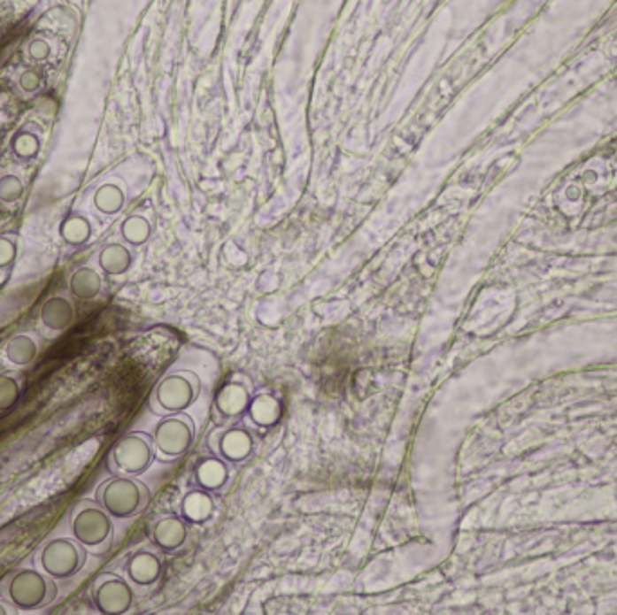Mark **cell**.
<instances>
[{"mask_svg": "<svg viewBox=\"0 0 617 615\" xmlns=\"http://www.w3.org/2000/svg\"><path fill=\"white\" fill-rule=\"evenodd\" d=\"M58 594L53 578L36 569H19L0 581V596L19 611H36L50 606Z\"/></svg>", "mask_w": 617, "mask_h": 615, "instance_id": "obj_1", "label": "cell"}, {"mask_svg": "<svg viewBox=\"0 0 617 615\" xmlns=\"http://www.w3.org/2000/svg\"><path fill=\"white\" fill-rule=\"evenodd\" d=\"M112 516L96 502L83 500L71 514V536L92 554H104L114 538Z\"/></svg>", "mask_w": 617, "mask_h": 615, "instance_id": "obj_2", "label": "cell"}, {"mask_svg": "<svg viewBox=\"0 0 617 615\" xmlns=\"http://www.w3.org/2000/svg\"><path fill=\"white\" fill-rule=\"evenodd\" d=\"M201 390V377L194 370H174L161 377L149 399V406L161 417L182 413L197 403Z\"/></svg>", "mask_w": 617, "mask_h": 615, "instance_id": "obj_3", "label": "cell"}, {"mask_svg": "<svg viewBox=\"0 0 617 615\" xmlns=\"http://www.w3.org/2000/svg\"><path fill=\"white\" fill-rule=\"evenodd\" d=\"M96 502L114 519H128L149 507L150 489L135 477L114 475L96 489Z\"/></svg>", "mask_w": 617, "mask_h": 615, "instance_id": "obj_4", "label": "cell"}, {"mask_svg": "<svg viewBox=\"0 0 617 615\" xmlns=\"http://www.w3.org/2000/svg\"><path fill=\"white\" fill-rule=\"evenodd\" d=\"M152 435L145 432H130L123 435L109 453V467L114 475L139 477L150 469L156 460Z\"/></svg>", "mask_w": 617, "mask_h": 615, "instance_id": "obj_5", "label": "cell"}, {"mask_svg": "<svg viewBox=\"0 0 617 615\" xmlns=\"http://www.w3.org/2000/svg\"><path fill=\"white\" fill-rule=\"evenodd\" d=\"M85 559L87 550L74 538H53L36 552L38 569L55 581L76 576L83 569Z\"/></svg>", "mask_w": 617, "mask_h": 615, "instance_id": "obj_6", "label": "cell"}, {"mask_svg": "<svg viewBox=\"0 0 617 615\" xmlns=\"http://www.w3.org/2000/svg\"><path fill=\"white\" fill-rule=\"evenodd\" d=\"M156 451L165 460H174L189 451L196 442V422L194 419L182 413L163 415L150 434Z\"/></svg>", "mask_w": 617, "mask_h": 615, "instance_id": "obj_7", "label": "cell"}, {"mask_svg": "<svg viewBox=\"0 0 617 615\" xmlns=\"http://www.w3.org/2000/svg\"><path fill=\"white\" fill-rule=\"evenodd\" d=\"M253 381L244 373H233L226 383L220 385L213 397L212 417L217 424H228L243 419L248 413L253 397Z\"/></svg>", "mask_w": 617, "mask_h": 615, "instance_id": "obj_8", "label": "cell"}, {"mask_svg": "<svg viewBox=\"0 0 617 615\" xmlns=\"http://www.w3.org/2000/svg\"><path fill=\"white\" fill-rule=\"evenodd\" d=\"M90 599L96 611L104 615H123L132 610L135 590L127 578L114 573H104L94 580Z\"/></svg>", "mask_w": 617, "mask_h": 615, "instance_id": "obj_9", "label": "cell"}, {"mask_svg": "<svg viewBox=\"0 0 617 615\" xmlns=\"http://www.w3.org/2000/svg\"><path fill=\"white\" fill-rule=\"evenodd\" d=\"M208 448L229 465H243L255 453V437L243 426H219L208 437Z\"/></svg>", "mask_w": 617, "mask_h": 615, "instance_id": "obj_10", "label": "cell"}, {"mask_svg": "<svg viewBox=\"0 0 617 615\" xmlns=\"http://www.w3.org/2000/svg\"><path fill=\"white\" fill-rule=\"evenodd\" d=\"M189 524L181 514H163L149 527V536L156 549L165 554H179L192 545Z\"/></svg>", "mask_w": 617, "mask_h": 615, "instance_id": "obj_11", "label": "cell"}, {"mask_svg": "<svg viewBox=\"0 0 617 615\" xmlns=\"http://www.w3.org/2000/svg\"><path fill=\"white\" fill-rule=\"evenodd\" d=\"M165 573V563L158 550L141 547L134 550L125 565L127 580L132 583L134 588L149 590L156 587Z\"/></svg>", "mask_w": 617, "mask_h": 615, "instance_id": "obj_12", "label": "cell"}, {"mask_svg": "<svg viewBox=\"0 0 617 615\" xmlns=\"http://www.w3.org/2000/svg\"><path fill=\"white\" fill-rule=\"evenodd\" d=\"M215 498L210 491L203 488H196L188 491L179 505V514L186 519L189 526H203L213 518L215 514Z\"/></svg>", "mask_w": 617, "mask_h": 615, "instance_id": "obj_13", "label": "cell"}, {"mask_svg": "<svg viewBox=\"0 0 617 615\" xmlns=\"http://www.w3.org/2000/svg\"><path fill=\"white\" fill-rule=\"evenodd\" d=\"M229 475H231L229 464L217 455L199 460V464L194 469V477H196L197 486L210 491V493H217V491L226 489V486L229 484V479H231Z\"/></svg>", "mask_w": 617, "mask_h": 615, "instance_id": "obj_14", "label": "cell"}, {"mask_svg": "<svg viewBox=\"0 0 617 615\" xmlns=\"http://www.w3.org/2000/svg\"><path fill=\"white\" fill-rule=\"evenodd\" d=\"M282 411L283 408L276 396L269 392H258V394H253L246 417L253 422V426H257V428L267 430L280 422Z\"/></svg>", "mask_w": 617, "mask_h": 615, "instance_id": "obj_15", "label": "cell"}, {"mask_svg": "<svg viewBox=\"0 0 617 615\" xmlns=\"http://www.w3.org/2000/svg\"><path fill=\"white\" fill-rule=\"evenodd\" d=\"M40 321L51 333H64L74 321V307L66 296H53L42 305Z\"/></svg>", "mask_w": 617, "mask_h": 615, "instance_id": "obj_16", "label": "cell"}, {"mask_svg": "<svg viewBox=\"0 0 617 615\" xmlns=\"http://www.w3.org/2000/svg\"><path fill=\"white\" fill-rule=\"evenodd\" d=\"M102 276L92 267H80L73 273L69 289L80 300H94L102 293Z\"/></svg>", "mask_w": 617, "mask_h": 615, "instance_id": "obj_17", "label": "cell"}, {"mask_svg": "<svg viewBox=\"0 0 617 615\" xmlns=\"http://www.w3.org/2000/svg\"><path fill=\"white\" fill-rule=\"evenodd\" d=\"M38 343L35 342L33 336L29 334H19V336H13L8 345H6V359L13 365V366H19V368H24V366H29L36 361L38 357Z\"/></svg>", "mask_w": 617, "mask_h": 615, "instance_id": "obj_18", "label": "cell"}, {"mask_svg": "<svg viewBox=\"0 0 617 615\" xmlns=\"http://www.w3.org/2000/svg\"><path fill=\"white\" fill-rule=\"evenodd\" d=\"M98 262H100V267L107 274L120 276V274L128 271V267L132 264V255L128 253L127 248H123L120 244H111V246L102 250Z\"/></svg>", "mask_w": 617, "mask_h": 615, "instance_id": "obj_19", "label": "cell"}, {"mask_svg": "<svg viewBox=\"0 0 617 615\" xmlns=\"http://www.w3.org/2000/svg\"><path fill=\"white\" fill-rule=\"evenodd\" d=\"M90 224L87 219L73 215L67 217L62 226H60V234L62 239L69 244V246H81L90 239Z\"/></svg>", "mask_w": 617, "mask_h": 615, "instance_id": "obj_20", "label": "cell"}, {"mask_svg": "<svg viewBox=\"0 0 617 615\" xmlns=\"http://www.w3.org/2000/svg\"><path fill=\"white\" fill-rule=\"evenodd\" d=\"M22 396V383L15 373H0V413L13 410Z\"/></svg>", "mask_w": 617, "mask_h": 615, "instance_id": "obj_21", "label": "cell"}, {"mask_svg": "<svg viewBox=\"0 0 617 615\" xmlns=\"http://www.w3.org/2000/svg\"><path fill=\"white\" fill-rule=\"evenodd\" d=\"M94 204H96V208L102 213H107V215L118 213L123 206V194L116 186L105 184L96 192V196H94Z\"/></svg>", "mask_w": 617, "mask_h": 615, "instance_id": "obj_22", "label": "cell"}, {"mask_svg": "<svg viewBox=\"0 0 617 615\" xmlns=\"http://www.w3.org/2000/svg\"><path fill=\"white\" fill-rule=\"evenodd\" d=\"M121 234L123 239L134 246L143 244L149 234H150V226L143 217H130L123 222L121 226Z\"/></svg>", "mask_w": 617, "mask_h": 615, "instance_id": "obj_23", "label": "cell"}, {"mask_svg": "<svg viewBox=\"0 0 617 615\" xmlns=\"http://www.w3.org/2000/svg\"><path fill=\"white\" fill-rule=\"evenodd\" d=\"M24 196V184L17 175L0 177V201L13 204Z\"/></svg>", "mask_w": 617, "mask_h": 615, "instance_id": "obj_24", "label": "cell"}, {"mask_svg": "<svg viewBox=\"0 0 617 615\" xmlns=\"http://www.w3.org/2000/svg\"><path fill=\"white\" fill-rule=\"evenodd\" d=\"M40 149V141L35 134H19L13 141V150L20 158H33Z\"/></svg>", "mask_w": 617, "mask_h": 615, "instance_id": "obj_25", "label": "cell"}, {"mask_svg": "<svg viewBox=\"0 0 617 615\" xmlns=\"http://www.w3.org/2000/svg\"><path fill=\"white\" fill-rule=\"evenodd\" d=\"M17 258V244L8 239V236H0V269L12 265Z\"/></svg>", "mask_w": 617, "mask_h": 615, "instance_id": "obj_26", "label": "cell"}, {"mask_svg": "<svg viewBox=\"0 0 617 615\" xmlns=\"http://www.w3.org/2000/svg\"><path fill=\"white\" fill-rule=\"evenodd\" d=\"M42 80L38 76V73L35 71H26L22 76H20V87L26 90V92H35L38 90Z\"/></svg>", "mask_w": 617, "mask_h": 615, "instance_id": "obj_27", "label": "cell"}, {"mask_svg": "<svg viewBox=\"0 0 617 615\" xmlns=\"http://www.w3.org/2000/svg\"><path fill=\"white\" fill-rule=\"evenodd\" d=\"M50 45H47L45 42H42V40H36V42H33L31 43V47H29V57L31 58H35V60H45L47 57H50Z\"/></svg>", "mask_w": 617, "mask_h": 615, "instance_id": "obj_28", "label": "cell"}, {"mask_svg": "<svg viewBox=\"0 0 617 615\" xmlns=\"http://www.w3.org/2000/svg\"><path fill=\"white\" fill-rule=\"evenodd\" d=\"M10 613H15V608L6 601H0V615H10Z\"/></svg>", "mask_w": 617, "mask_h": 615, "instance_id": "obj_29", "label": "cell"}]
</instances>
